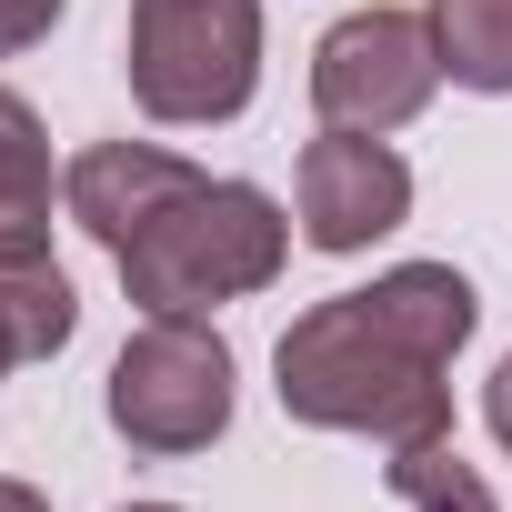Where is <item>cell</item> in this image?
<instances>
[{
    "label": "cell",
    "mask_w": 512,
    "mask_h": 512,
    "mask_svg": "<svg viewBox=\"0 0 512 512\" xmlns=\"http://www.w3.org/2000/svg\"><path fill=\"white\" fill-rule=\"evenodd\" d=\"M482 302L452 262H402L372 292H332L312 302L272 372H282V412L312 432H372L382 452L412 442H452V352L472 342Z\"/></svg>",
    "instance_id": "1"
},
{
    "label": "cell",
    "mask_w": 512,
    "mask_h": 512,
    "mask_svg": "<svg viewBox=\"0 0 512 512\" xmlns=\"http://www.w3.org/2000/svg\"><path fill=\"white\" fill-rule=\"evenodd\" d=\"M292 251V221L272 191L251 181H211V171H181L131 231H121V292L141 312H211V302H241L282 272Z\"/></svg>",
    "instance_id": "2"
},
{
    "label": "cell",
    "mask_w": 512,
    "mask_h": 512,
    "mask_svg": "<svg viewBox=\"0 0 512 512\" xmlns=\"http://www.w3.org/2000/svg\"><path fill=\"white\" fill-rule=\"evenodd\" d=\"M262 91V0H131V101L151 121H241Z\"/></svg>",
    "instance_id": "3"
},
{
    "label": "cell",
    "mask_w": 512,
    "mask_h": 512,
    "mask_svg": "<svg viewBox=\"0 0 512 512\" xmlns=\"http://www.w3.org/2000/svg\"><path fill=\"white\" fill-rule=\"evenodd\" d=\"M111 432L131 452H211L231 432V342L201 312H151L111 362Z\"/></svg>",
    "instance_id": "4"
},
{
    "label": "cell",
    "mask_w": 512,
    "mask_h": 512,
    "mask_svg": "<svg viewBox=\"0 0 512 512\" xmlns=\"http://www.w3.org/2000/svg\"><path fill=\"white\" fill-rule=\"evenodd\" d=\"M432 91H442V51H432V21L422 11H352L312 51V101H322L332 131H372L382 141Z\"/></svg>",
    "instance_id": "5"
},
{
    "label": "cell",
    "mask_w": 512,
    "mask_h": 512,
    "mask_svg": "<svg viewBox=\"0 0 512 512\" xmlns=\"http://www.w3.org/2000/svg\"><path fill=\"white\" fill-rule=\"evenodd\" d=\"M292 201H302V241L312 251H362V241H382L412 211V171L372 131H322V141H302Z\"/></svg>",
    "instance_id": "6"
},
{
    "label": "cell",
    "mask_w": 512,
    "mask_h": 512,
    "mask_svg": "<svg viewBox=\"0 0 512 512\" xmlns=\"http://www.w3.org/2000/svg\"><path fill=\"white\" fill-rule=\"evenodd\" d=\"M81 332L71 272L51 262V241H0V372L11 362H51Z\"/></svg>",
    "instance_id": "7"
},
{
    "label": "cell",
    "mask_w": 512,
    "mask_h": 512,
    "mask_svg": "<svg viewBox=\"0 0 512 512\" xmlns=\"http://www.w3.org/2000/svg\"><path fill=\"white\" fill-rule=\"evenodd\" d=\"M0 241H51V141L21 91H0Z\"/></svg>",
    "instance_id": "8"
},
{
    "label": "cell",
    "mask_w": 512,
    "mask_h": 512,
    "mask_svg": "<svg viewBox=\"0 0 512 512\" xmlns=\"http://www.w3.org/2000/svg\"><path fill=\"white\" fill-rule=\"evenodd\" d=\"M432 51L462 91H512V0H432Z\"/></svg>",
    "instance_id": "9"
},
{
    "label": "cell",
    "mask_w": 512,
    "mask_h": 512,
    "mask_svg": "<svg viewBox=\"0 0 512 512\" xmlns=\"http://www.w3.org/2000/svg\"><path fill=\"white\" fill-rule=\"evenodd\" d=\"M392 492H402L412 512H502L492 482H482L452 442H412V452H392Z\"/></svg>",
    "instance_id": "10"
},
{
    "label": "cell",
    "mask_w": 512,
    "mask_h": 512,
    "mask_svg": "<svg viewBox=\"0 0 512 512\" xmlns=\"http://www.w3.org/2000/svg\"><path fill=\"white\" fill-rule=\"evenodd\" d=\"M51 21H61V0H0V61L31 51V41H51Z\"/></svg>",
    "instance_id": "11"
},
{
    "label": "cell",
    "mask_w": 512,
    "mask_h": 512,
    "mask_svg": "<svg viewBox=\"0 0 512 512\" xmlns=\"http://www.w3.org/2000/svg\"><path fill=\"white\" fill-rule=\"evenodd\" d=\"M482 412H492V442L512 452V352H502V372H492V392H482Z\"/></svg>",
    "instance_id": "12"
},
{
    "label": "cell",
    "mask_w": 512,
    "mask_h": 512,
    "mask_svg": "<svg viewBox=\"0 0 512 512\" xmlns=\"http://www.w3.org/2000/svg\"><path fill=\"white\" fill-rule=\"evenodd\" d=\"M0 512H51V502H41L31 482H0Z\"/></svg>",
    "instance_id": "13"
},
{
    "label": "cell",
    "mask_w": 512,
    "mask_h": 512,
    "mask_svg": "<svg viewBox=\"0 0 512 512\" xmlns=\"http://www.w3.org/2000/svg\"><path fill=\"white\" fill-rule=\"evenodd\" d=\"M121 512H171V502H121Z\"/></svg>",
    "instance_id": "14"
}]
</instances>
